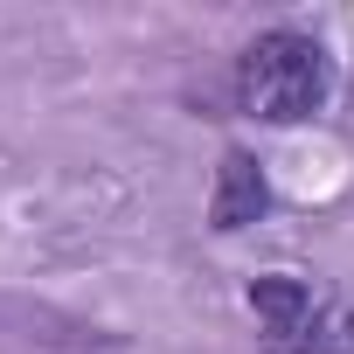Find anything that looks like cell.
Returning <instances> with one entry per match:
<instances>
[{
  "mask_svg": "<svg viewBox=\"0 0 354 354\" xmlns=\"http://www.w3.org/2000/svg\"><path fill=\"white\" fill-rule=\"evenodd\" d=\"M236 111L257 125H306L333 97V56L306 28H264L236 56Z\"/></svg>",
  "mask_w": 354,
  "mask_h": 354,
  "instance_id": "cell-1",
  "label": "cell"
},
{
  "mask_svg": "<svg viewBox=\"0 0 354 354\" xmlns=\"http://www.w3.org/2000/svg\"><path fill=\"white\" fill-rule=\"evenodd\" d=\"M264 209H271L264 160H257V153H243V146H230V153L216 160V188H209V230H216V236H236V230H250Z\"/></svg>",
  "mask_w": 354,
  "mask_h": 354,
  "instance_id": "cell-2",
  "label": "cell"
},
{
  "mask_svg": "<svg viewBox=\"0 0 354 354\" xmlns=\"http://www.w3.org/2000/svg\"><path fill=\"white\" fill-rule=\"evenodd\" d=\"M264 354H354V299L319 292L299 326H285V333L264 340Z\"/></svg>",
  "mask_w": 354,
  "mask_h": 354,
  "instance_id": "cell-3",
  "label": "cell"
},
{
  "mask_svg": "<svg viewBox=\"0 0 354 354\" xmlns=\"http://www.w3.org/2000/svg\"><path fill=\"white\" fill-rule=\"evenodd\" d=\"M250 313H257V333L271 340V333H285V326H299L306 319V306L319 299L313 292V278H292V271H264V278H250Z\"/></svg>",
  "mask_w": 354,
  "mask_h": 354,
  "instance_id": "cell-4",
  "label": "cell"
}]
</instances>
